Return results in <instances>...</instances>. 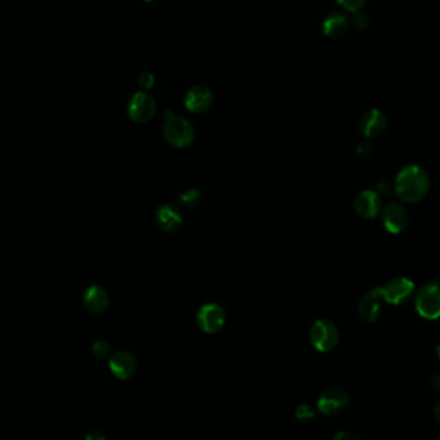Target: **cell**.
<instances>
[{
  "mask_svg": "<svg viewBox=\"0 0 440 440\" xmlns=\"http://www.w3.org/2000/svg\"><path fill=\"white\" fill-rule=\"evenodd\" d=\"M430 187L429 175L423 167L409 165L399 172L394 183V191L404 202L415 204L424 199Z\"/></svg>",
  "mask_w": 440,
  "mask_h": 440,
  "instance_id": "1",
  "label": "cell"
},
{
  "mask_svg": "<svg viewBox=\"0 0 440 440\" xmlns=\"http://www.w3.org/2000/svg\"><path fill=\"white\" fill-rule=\"evenodd\" d=\"M164 137L175 149H185L193 142L195 130L187 119L175 115L173 111H165Z\"/></svg>",
  "mask_w": 440,
  "mask_h": 440,
  "instance_id": "2",
  "label": "cell"
},
{
  "mask_svg": "<svg viewBox=\"0 0 440 440\" xmlns=\"http://www.w3.org/2000/svg\"><path fill=\"white\" fill-rule=\"evenodd\" d=\"M382 299L393 305H402L412 299L415 294V285L404 277L393 278L380 287Z\"/></svg>",
  "mask_w": 440,
  "mask_h": 440,
  "instance_id": "3",
  "label": "cell"
},
{
  "mask_svg": "<svg viewBox=\"0 0 440 440\" xmlns=\"http://www.w3.org/2000/svg\"><path fill=\"white\" fill-rule=\"evenodd\" d=\"M309 336L313 347L319 351H330L339 342V331L336 326L327 319H319L314 322Z\"/></svg>",
  "mask_w": 440,
  "mask_h": 440,
  "instance_id": "4",
  "label": "cell"
},
{
  "mask_svg": "<svg viewBox=\"0 0 440 440\" xmlns=\"http://www.w3.org/2000/svg\"><path fill=\"white\" fill-rule=\"evenodd\" d=\"M416 309L426 319L440 317V287L435 283L426 285L416 295Z\"/></svg>",
  "mask_w": 440,
  "mask_h": 440,
  "instance_id": "5",
  "label": "cell"
},
{
  "mask_svg": "<svg viewBox=\"0 0 440 440\" xmlns=\"http://www.w3.org/2000/svg\"><path fill=\"white\" fill-rule=\"evenodd\" d=\"M155 112L156 102L152 98V96L146 91H138L137 94H134L133 98L128 105V115L138 124L150 121Z\"/></svg>",
  "mask_w": 440,
  "mask_h": 440,
  "instance_id": "6",
  "label": "cell"
},
{
  "mask_svg": "<svg viewBox=\"0 0 440 440\" xmlns=\"http://www.w3.org/2000/svg\"><path fill=\"white\" fill-rule=\"evenodd\" d=\"M225 324V309L220 305L208 303L199 308V313H197V324L204 333H218L223 328Z\"/></svg>",
  "mask_w": 440,
  "mask_h": 440,
  "instance_id": "7",
  "label": "cell"
},
{
  "mask_svg": "<svg viewBox=\"0 0 440 440\" xmlns=\"http://www.w3.org/2000/svg\"><path fill=\"white\" fill-rule=\"evenodd\" d=\"M349 395L340 388H330L322 393L318 399V409L324 415H337L349 404Z\"/></svg>",
  "mask_w": 440,
  "mask_h": 440,
  "instance_id": "8",
  "label": "cell"
},
{
  "mask_svg": "<svg viewBox=\"0 0 440 440\" xmlns=\"http://www.w3.org/2000/svg\"><path fill=\"white\" fill-rule=\"evenodd\" d=\"M382 223L388 232H402L408 225L407 208L398 201L388 202L382 208Z\"/></svg>",
  "mask_w": 440,
  "mask_h": 440,
  "instance_id": "9",
  "label": "cell"
},
{
  "mask_svg": "<svg viewBox=\"0 0 440 440\" xmlns=\"http://www.w3.org/2000/svg\"><path fill=\"white\" fill-rule=\"evenodd\" d=\"M382 295L380 289L367 292L358 305V314L365 322H374L380 314L382 309Z\"/></svg>",
  "mask_w": 440,
  "mask_h": 440,
  "instance_id": "10",
  "label": "cell"
},
{
  "mask_svg": "<svg viewBox=\"0 0 440 440\" xmlns=\"http://www.w3.org/2000/svg\"><path fill=\"white\" fill-rule=\"evenodd\" d=\"M213 100H214L213 91L204 85H197V86H193L185 94L184 105L187 109L193 114H201L210 108Z\"/></svg>",
  "mask_w": 440,
  "mask_h": 440,
  "instance_id": "11",
  "label": "cell"
},
{
  "mask_svg": "<svg viewBox=\"0 0 440 440\" xmlns=\"http://www.w3.org/2000/svg\"><path fill=\"white\" fill-rule=\"evenodd\" d=\"M109 370L120 380H128L135 374L137 361L126 350H119L109 359Z\"/></svg>",
  "mask_w": 440,
  "mask_h": 440,
  "instance_id": "12",
  "label": "cell"
},
{
  "mask_svg": "<svg viewBox=\"0 0 440 440\" xmlns=\"http://www.w3.org/2000/svg\"><path fill=\"white\" fill-rule=\"evenodd\" d=\"M359 126H361V132L363 133L365 137L376 138L385 132V129L388 126V120L380 109L374 108V109H370L365 112L361 120Z\"/></svg>",
  "mask_w": 440,
  "mask_h": 440,
  "instance_id": "13",
  "label": "cell"
},
{
  "mask_svg": "<svg viewBox=\"0 0 440 440\" xmlns=\"http://www.w3.org/2000/svg\"><path fill=\"white\" fill-rule=\"evenodd\" d=\"M354 206L362 218L372 219L379 215L381 210V197L374 191L365 190L358 195Z\"/></svg>",
  "mask_w": 440,
  "mask_h": 440,
  "instance_id": "14",
  "label": "cell"
},
{
  "mask_svg": "<svg viewBox=\"0 0 440 440\" xmlns=\"http://www.w3.org/2000/svg\"><path fill=\"white\" fill-rule=\"evenodd\" d=\"M156 223L165 232H175L182 227V211L175 205H162L158 208Z\"/></svg>",
  "mask_w": 440,
  "mask_h": 440,
  "instance_id": "15",
  "label": "cell"
},
{
  "mask_svg": "<svg viewBox=\"0 0 440 440\" xmlns=\"http://www.w3.org/2000/svg\"><path fill=\"white\" fill-rule=\"evenodd\" d=\"M83 304L91 313L100 314L108 307L107 292L100 286H91L84 292Z\"/></svg>",
  "mask_w": 440,
  "mask_h": 440,
  "instance_id": "16",
  "label": "cell"
},
{
  "mask_svg": "<svg viewBox=\"0 0 440 440\" xmlns=\"http://www.w3.org/2000/svg\"><path fill=\"white\" fill-rule=\"evenodd\" d=\"M349 29V21L345 15L340 12H333L324 18V33L333 39L344 36Z\"/></svg>",
  "mask_w": 440,
  "mask_h": 440,
  "instance_id": "17",
  "label": "cell"
},
{
  "mask_svg": "<svg viewBox=\"0 0 440 440\" xmlns=\"http://www.w3.org/2000/svg\"><path fill=\"white\" fill-rule=\"evenodd\" d=\"M179 199H181V201H182L185 206L193 208L195 205L199 204V199H201V193H199V191H197V190L192 188V190H188V191L182 192V193L179 195Z\"/></svg>",
  "mask_w": 440,
  "mask_h": 440,
  "instance_id": "18",
  "label": "cell"
},
{
  "mask_svg": "<svg viewBox=\"0 0 440 440\" xmlns=\"http://www.w3.org/2000/svg\"><path fill=\"white\" fill-rule=\"evenodd\" d=\"M91 351H93V354H94L96 357L103 359V358L109 356L111 347H109V344H108L107 341H96V342L93 344V347H91Z\"/></svg>",
  "mask_w": 440,
  "mask_h": 440,
  "instance_id": "19",
  "label": "cell"
},
{
  "mask_svg": "<svg viewBox=\"0 0 440 440\" xmlns=\"http://www.w3.org/2000/svg\"><path fill=\"white\" fill-rule=\"evenodd\" d=\"M342 8L349 10V12H358L363 8L367 0H336Z\"/></svg>",
  "mask_w": 440,
  "mask_h": 440,
  "instance_id": "20",
  "label": "cell"
},
{
  "mask_svg": "<svg viewBox=\"0 0 440 440\" xmlns=\"http://www.w3.org/2000/svg\"><path fill=\"white\" fill-rule=\"evenodd\" d=\"M295 416H296V418H299L301 421H309V420L314 418L316 414H314L313 408L309 407L308 404H301V406L296 408Z\"/></svg>",
  "mask_w": 440,
  "mask_h": 440,
  "instance_id": "21",
  "label": "cell"
},
{
  "mask_svg": "<svg viewBox=\"0 0 440 440\" xmlns=\"http://www.w3.org/2000/svg\"><path fill=\"white\" fill-rule=\"evenodd\" d=\"M351 25L354 26L357 30H365L368 26V17L361 10L354 12V15L351 17Z\"/></svg>",
  "mask_w": 440,
  "mask_h": 440,
  "instance_id": "22",
  "label": "cell"
},
{
  "mask_svg": "<svg viewBox=\"0 0 440 440\" xmlns=\"http://www.w3.org/2000/svg\"><path fill=\"white\" fill-rule=\"evenodd\" d=\"M138 84H139V86H141L142 89H144V91H149L151 89L152 86H153V84H155V77L150 73H143L138 77Z\"/></svg>",
  "mask_w": 440,
  "mask_h": 440,
  "instance_id": "23",
  "label": "cell"
},
{
  "mask_svg": "<svg viewBox=\"0 0 440 440\" xmlns=\"http://www.w3.org/2000/svg\"><path fill=\"white\" fill-rule=\"evenodd\" d=\"M394 190V187L391 185L390 183L386 182V181H382V182L377 183L376 184V193L381 197V196H389L390 195L391 191Z\"/></svg>",
  "mask_w": 440,
  "mask_h": 440,
  "instance_id": "24",
  "label": "cell"
},
{
  "mask_svg": "<svg viewBox=\"0 0 440 440\" xmlns=\"http://www.w3.org/2000/svg\"><path fill=\"white\" fill-rule=\"evenodd\" d=\"M374 151V146L371 142L365 141L362 142L359 146H358L357 152L361 156H370Z\"/></svg>",
  "mask_w": 440,
  "mask_h": 440,
  "instance_id": "25",
  "label": "cell"
},
{
  "mask_svg": "<svg viewBox=\"0 0 440 440\" xmlns=\"http://www.w3.org/2000/svg\"><path fill=\"white\" fill-rule=\"evenodd\" d=\"M333 440H363L362 438H359L356 434L348 432H340L336 434V437L333 438Z\"/></svg>",
  "mask_w": 440,
  "mask_h": 440,
  "instance_id": "26",
  "label": "cell"
},
{
  "mask_svg": "<svg viewBox=\"0 0 440 440\" xmlns=\"http://www.w3.org/2000/svg\"><path fill=\"white\" fill-rule=\"evenodd\" d=\"M85 440H106L105 439V435L100 432H91L86 435Z\"/></svg>",
  "mask_w": 440,
  "mask_h": 440,
  "instance_id": "27",
  "label": "cell"
},
{
  "mask_svg": "<svg viewBox=\"0 0 440 440\" xmlns=\"http://www.w3.org/2000/svg\"><path fill=\"white\" fill-rule=\"evenodd\" d=\"M432 389L440 393V374H435L432 380Z\"/></svg>",
  "mask_w": 440,
  "mask_h": 440,
  "instance_id": "28",
  "label": "cell"
},
{
  "mask_svg": "<svg viewBox=\"0 0 440 440\" xmlns=\"http://www.w3.org/2000/svg\"><path fill=\"white\" fill-rule=\"evenodd\" d=\"M434 417H435V420L440 424V400L437 403L435 408H434Z\"/></svg>",
  "mask_w": 440,
  "mask_h": 440,
  "instance_id": "29",
  "label": "cell"
},
{
  "mask_svg": "<svg viewBox=\"0 0 440 440\" xmlns=\"http://www.w3.org/2000/svg\"><path fill=\"white\" fill-rule=\"evenodd\" d=\"M437 356H438V358H439L440 361V344L439 345H438V348H437Z\"/></svg>",
  "mask_w": 440,
  "mask_h": 440,
  "instance_id": "30",
  "label": "cell"
},
{
  "mask_svg": "<svg viewBox=\"0 0 440 440\" xmlns=\"http://www.w3.org/2000/svg\"><path fill=\"white\" fill-rule=\"evenodd\" d=\"M144 1H153V0H144Z\"/></svg>",
  "mask_w": 440,
  "mask_h": 440,
  "instance_id": "31",
  "label": "cell"
}]
</instances>
